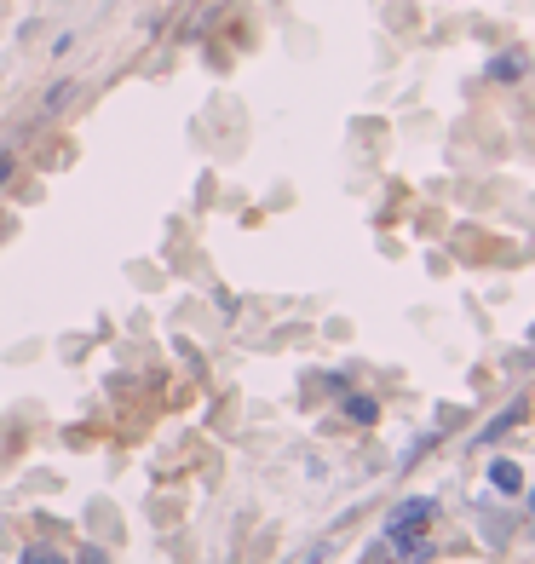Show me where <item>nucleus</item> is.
Instances as JSON below:
<instances>
[{
    "label": "nucleus",
    "mask_w": 535,
    "mask_h": 564,
    "mask_svg": "<svg viewBox=\"0 0 535 564\" xmlns=\"http://www.w3.org/2000/svg\"><path fill=\"white\" fill-rule=\"evenodd\" d=\"M438 518V501L432 495H409V501H397L392 518H386V553L403 564H420L426 553H432V541H426V524Z\"/></svg>",
    "instance_id": "f257e3e1"
},
{
    "label": "nucleus",
    "mask_w": 535,
    "mask_h": 564,
    "mask_svg": "<svg viewBox=\"0 0 535 564\" xmlns=\"http://www.w3.org/2000/svg\"><path fill=\"white\" fill-rule=\"evenodd\" d=\"M489 490L524 495V472H518V461H489Z\"/></svg>",
    "instance_id": "39448f33"
},
{
    "label": "nucleus",
    "mask_w": 535,
    "mask_h": 564,
    "mask_svg": "<svg viewBox=\"0 0 535 564\" xmlns=\"http://www.w3.org/2000/svg\"><path fill=\"white\" fill-rule=\"evenodd\" d=\"M81 564H110V559H104V553H98V547H87V553H81Z\"/></svg>",
    "instance_id": "9d476101"
},
{
    "label": "nucleus",
    "mask_w": 535,
    "mask_h": 564,
    "mask_svg": "<svg viewBox=\"0 0 535 564\" xmlns=\"http://www.w3.org/2000/svg\"><path fill=\"white\" fill-rule=\"evenodd\" d=\"M70 93H75L70 81H58V87H52V98H47V104H41V116H58V110L70 104Z\"/></svg>",
    "instance_id": "6e6552de"
},
{
    "label": "nucleus",
    "mask_w": 535,
    "mask_h": 564,
    "mask_svg": "<svg viewBox=\"0 0 535 564\" xmlns=\"http://www.w3.org/2000/svg\"><path fill=\"white\" fill-rule=\"evenodd\" d=\"M18 564H70V559H64L52 541H29L24 553H18Z\"/></svg>",
    "instance_id": "0eeeda50"
},
{
    "label": "nucleus",
    "mask_w": 535,
    "mask_h": 564,
    "mask_svg": "<svg viewBox=\"0 0 535 564\" xmlns=\"http://www.w3.org/2000/svg\"><path fill=\"white\" fill-rule=\"evenodd\" d=\"M443 438V421L438 426H426V432H420L415 444L403 449V455H397V472H415V461H426V455H432V444H438Z\"/></svg>",
    "instance_id": "20e7f679"
},
{
    "label": "nucleus",
    "mask_w": 535,
    "mask_h": 564,
    "mask_svg": "<svg viewBox=\"0 0 535 564\" xmlns=\"http://www.w3.org/2000/svg\"><path fill=\"white\" fill-rule=\"evenodd\" d=\"M524 70H530V58H524V52H495V58L484 64V81L512 87V81H524Z\"/></svg>",
    "instance_id": "7ed1b4c3"
},
{
    "label": "nucleus",
    "mask_w": 535,
    "mask_h": 564,
    "mask_svg": "<svg viewBox=\"0 0 535 564\" xmlns=\"http://www.w3.org/2000/svg\"><path fill=\"white\" fill-rule=\"evenodd\" d=\"M6 236H12V219H6V213H0V242H6Z\"/></svg>",
    "instance_id": "9b49d317"
},
{
    "label": "nucleus",
    "mask_w": 535,
    "mask_h": 564,
    "mask_svg": "<svg viewBox=\"0 0 535 564\" xmlns=\"http://www.w3.org/2000/svg\"><path fill=\"white\" fill-rule=\"evenodd\" d=\"M524 346H530V352H535V323H530V334H524Z\"/></svg>",
    "instance_id": "f8f14e48"
},
{
    "label": "nucleus",
    "mask_w": 535,
    "mask_h": 564,
    "mask_svg": "<svg viewBox=\"0 0 535 564\" xmlns=\"http://www.w3.org/2000/svg\"><path fill=\"white\" fill-rule=\"evenodd\" d=\"M346 415H351L357 426H374V421H380V403L363 398V392H351V398H346Z\"/></svg>",
    "instance_id": "423d86ee"
},
{
    "label": "nucleus",
    "mask_w": 535,
    "mask_h": 564,
    "mask_svg": "<svg viewBox=\"0 0 535 564\" xmlns=\"http://www.w3.org/2000/svg\"><path fill=\"white\" fill-rule=\"evenodd\" d=\"M524 415H530V398H512L507 409H501V415H495V421H489L484 432H478V438H472V449H489L495 438H507L512 426H524Z\"/></svg>",
    "instance_id": "f03ea898"
},
{
    "label": "nucleus",
    "mask_w": 535,
    "mask_h": 564,
    "mask_svg": "<svg viewBox=\"0 0 535 564\" xmlns=\"http://www.w3.org/2000/svg\"><path fill=\"white\" fill-rule=\"evenodd\" d=\"M12 179V150H0V185Z\"/></svg>",
    "instance_id": "1a4fd4ad"
},
{
    "label": "nucleus",
    "mask_w": 535,
    "mask_h": 564,
    "mask_svg": "<svg viewBox=\"0 0 535 564\" xmlns=\"http://www.w3.org/2000/svg\"><path fill=\"white\" fill-rule=\"evenodd\" d=\"M530 513H535V490H530Z\"/></svg>",
    "instance_id": "ddd939ff"
}]
</instances>
